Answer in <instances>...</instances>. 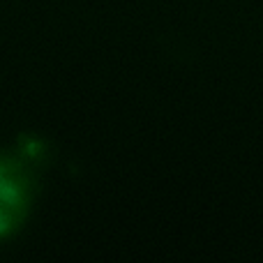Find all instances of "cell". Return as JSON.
Listing matches in <instances>:
<instances>
[{"label": "cell", "instance_id": "6da1fadb", "mask_svg": "<svg viewBox=\"0 0 263 263\" xmlns=\"http://www.w3.org/2000/svg\"><path fill=\"white\" fill-rule=\"evenodd\" d=\"M18 205V194L12 185H0V219H7L9 215L16 210Z\"/></svg>", "mask_w": 263, "mask_h": 263}, {"label": "cell", "instance_id": "7a4b0ae2", "mask_svg": "<svg viewBox=\"0 0 263 263\" xmlns=\"http://www.w3.org/2000/svg\"><path fill=\"white\" fill-rule=\"evenodd\" d=\"M0 185H7V178H5L3 171H0Z\"/></svg>", "mask_w": 263, "mask_h": 263}, {"label": "cell", "instance_id": "3957f363", "mask_svg": "<svg viewBox=\"0 0 263 263\" xmlns=\"http://www.w3.org/2000/svg\"><path fill=\"white\" fill-rule=\"evenodd\" d=\"M5 227H7V219H0V231H5Z\"/></svg>", "mask_w": 263, "mask_h": 263}]
</instances>
